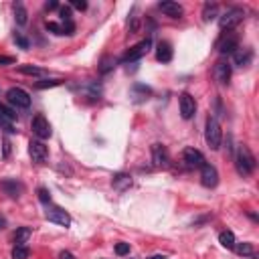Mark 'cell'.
Wrapping results in <instances>:
<instances>
[{
    "label": "cell",
    "mask_w": 259,
    "mask_h": 259,
    "mask_svg": "<svg viewBox=\"0 0 259 259\" xmlns=\"http://www.w3.org/2000/svg\"><path fill=\"white\" fill-rule=\"evenodd\" d=\"M253 61V51L249 47H239L235 53H233V63L237 65V67H247V65Z\"/></svg>",
    "instance_id": "obj_18"
},
{
    "label": "cell",
    "mask_w": 259,
    "mask_h": 259,
    "mask_svg": "<svg viewBox=\"0 0 259 259\" xmlns=\"http://www.w3.org/2000/svg\"><path fill=\"white\" fill-rule=\"evenodd\" d=\"M112 184H114V188H116V190H126V188L132 186V176H128V174L120 172V174H116V176H114Z\"/></svg>",
    "instance_id": "obj_21"
},
{
    "label": "cell",
    "mask_w": 259,
    "mask_h": 259,
    "mask_svg": "<svg viewBox=\"0 0 259 259\" xmlns=\"http://www.w3.org/2000/svg\"><path fill=\"white\" fill-rule=\"evenodd\" d=\"M18 73L30 75V77H43V75H47V71L41 69V67H37V65H20V67H18Z\"/></svg>",
    "instance_id": "obj_22"
},
{
    "label": "cell",
    "mask_w": 259,
    "mask_h": 259,
    "mask_svg": "<svg viewBox=\"0 0 259 259\" xmlns=\"http://www.w3.org/2000/svg\"><path fill=\"white\" fill-rule=\"evenodd\" d=\"M4 225H6V221H4L2 217H0V229H4Z\"/></svg>",
    "instance_id": "obj_42"
},
{
    "label": "cell",
    "mask_w": 259,
    "mask_h": 259,
    "mask_svg": "<svg viewBox=\"0 0 259 259\" xmlns=\"http://www.w3.org/2000/svg\"><path fill=\"white\" fill-rule=\"evenodd\" d=\"M150 45H152V41L150 39H146V41H140L138 45H134L132 49H130L126 55H124V63H134V61H138V59H142L148 51H150Z\"/></svg>",
    "instance_id": "obj_12"
},
{
    "label": "cell",
    "mask_w": 259,
    "mask_h": 259,
    "mask_svg": "<svg viewBox=\"0 0 259 259\" xmlns=\"http://www.w3.org/2000/svg\"><path fill=\"white\" fill-rule=\"evenodd\" d=\"M201 184L205 188H215L219 184V172L213 164H207L205 162V164L201 166Z\"/></svg>",
    "instance_id": "obj_11"
},
{
    "label": "cell",
    "mask_w": 259,
    "mask_h": 259,
    "mask_svg": "<svg viewBox=\"0 0 259 259\" xmlns=\"http://www.w3.org/2000/svg\"><path fill=\"white\" fill-rule=\"evenodd\" d=\"M0 186H2V190L8 194V197H12V199H18L20 194H22V190H24L22 182H18V180H14V178L2 180V182H0Z\"/></svg>",
    "instance_id": "obj_17"
},
{
    "label": "cell",
    "mask_w": 259,
    "mask_h": 259,
    "mask_svg": "<svg viewBox=\"0 0 259 259\" xmlns=\"http://www.w3.org/2000/svg\"><path fill=\"white\" fill-rule=\"evenodd\" d=\"M116 253L118 255H128L130 253V243H118L116 245Z\"/></svg>",
    "instance_id": "obj_35"
},
{
    "label": "cell",
    "mask_w": 259,
    "mask_h": 259,
    "mask_svg": "<svg viewBox=\"0 0 259 259\" xmlns=\"http://www.w3.org/2000/svg\"><path fill=\"white\" fill-rule=\"evenodd\" d=\"M45 26H47L49 32H53V35H63V26L59 22H47Z\"/></svg>",
    "instance_id": "obj_31"
},
{
    "label": "cell",
    "mask_w": 259,
    "mask_h": 259,
    "mask_svg": "<svg viewBox=\"0 0 259 259\" xmlns=\"http://www.w3.org/2000/svg\"><path fill=\"white\" fill-rule=\"evenodd\" d=\"M28 253L30 251H28L26 245H14L10 255H12V259H28Z\"/></svg>",
    "instance_id": "obj_27"
},
{
    "label": "cell",
    "mask_w": 259,
    "mask_h": 259,
    "mask_svg": "<svg viewBox=\"0 0 259 259\" xmlns=\"http://www.w3.org/2000/svg\"><path fill=\"white\" fill-rule=\"evenodd\" d=\"M14 122H16V112L12 108H6L4 104H0V126H2L6 132L14 134Z\"/></svg>",
    "instance_id": "obj_14"
},
{
    "label": "cell",
    "mask_w": 259,
    "mask_h": 259,
    "mask_svg": "<svg viewBox=\"0 0 259 259\" xmlns=\"http://www.w3.org/2000/svg\"><path fill=\"white\" fill-rule=\"evenodd\" d=\"M217 16H219V6L215 2H207L203 6V18L209 22V20H215Z\"/></svg>",
    "instance_id": "obj_25"
},
{
    "label": "cell",
    "mask_w": 259,
    "mask_h": 259,
    "mask_svg": "<svg viewBox=\"0 0 259 259\" xmlns=\"http://www.w3.org/2000/svg\"><path fill=\"white\" fill-rule=\"evenodd\" d=\"M10 154V142L8 140H4V158Z\"/></svg>",
    "instance_id": "obj_39"
},
{
    "label": "cell",
    "mask_w": 259,
    "mask_h": 259,
    "mask_svg": "<svg viewBox=\"0 0 259 259\" xmlns=\"http://www.w3.org/2000/svg\"><path fill=\"white\" fill-rule=\"evenodd\" d=\"M63 81L61 79H45V81H39L37 83V89H49V87H57L61 85Z\"/></svg>",
    "instance_id": "obj_28"
},
{
    "label": "cell",
    "mask_w": 259,
    "mask_h": 259,
    "mask_svg": "<svg viewBox=\"0 0 259 259\" xmlns=\"http://www.w3.org/2000/svg\"><path fill=\"white\" fill-rule=\"evenodd\" d=\"M61 16H63V22L71 20V8L69 6H61Z\"/></svg>",
    "instance_id": "obj_36"
},
{
    "label": "cell",
    "mask_w": 259,
    "mask_h": 259,
    "mask_svg": "<svg viewBox=\"0 0 259 259\" xmlns=\"http://www.w3.org/2000/svg\"><path fill=\"white\" fill-rule=\"evenodd\" d=\"M61 26H63V35H73V32H75V24H73V20L63 22Z\"/></svg>",
    "instance_id": "obj_32"
},
{
    "label": "cell",
    "mask_w": 259,
    "mask_h": 259,
    "mask_svg": "<svg viewBox=\"0 0 259 259\" xmlns=\"http://www.w3.org/2000/svg\"><path fill=\"white\" fill-rule=\"evenodd\" d=\"M12 10H14V20H16V24H26V20H28V14H26V8L22 6V2H14L12 4Z\"/></svg>",
    "instance_id": "obj_24"
},
{
    "label": "cell",
    "mask_w": 259,
    "mask_h": 259,
    "mask_svg": "<svg viewBox=\"0 0 259 259\" xmlns=\"http://www.w3.org/2000/svg\"><path fill=\"white\" fill-rule=\"evenodd\" d=\"M205 140H207V146H209L211 150H219V148H221L223 130H221V124L217 122V118H209V120H207V126H205Z\"/></svg>",
    "instance_id": "obj_3"
},
{
    "label": "cell",
    "mask_w": 259,
    "mask_h": 259,
    "mask_svg": "<svg viewBox=\"0 0 259 259\" xmlns=\"http://www.w3.org/2000/svg\"><path fill=\"white\" fill-rule=\"evenodd\" d=\"M182 162L186 164V168H201L205 164V156L197 148H184L182 150Z\"/></svg>",
    "instance_id": "obj_8"
},
{
    "label": "cell",
    "mask_w": 259,
    "mask_h": 259,
    "mask_svg": "<svg viewBox=\"0 0 259 259\" xmlns=\"http://www.w3.org/2000/svg\"><path fill=\"white\" fill-rule=\"evenodd\" d=\"M45 217H47V221L57 223V225H61V227H69V225H71V215H69L67 211H63L61 207H51V209L45 213Z\"/></svg>",
    "instance_id": "obj_13"
},
{
    "label": "cell",
    "mask_w": 259,
    "mask_h": 259,
    "mask_svg": "<svg viewBox=\"0 0 259 259\" xmlns=\"http://www.w3.org/2000/svg\"><path fill=\"white\" fill-rule=\"evenodd\" d=\"M235 253L237 255H241V257H251V259H255L257 255H255V247H253V243H247V241H243V243H235Z\"/></svg>",
    "instance_id": "obj_20"
},
{
    "label": "cell",
    "mask_w": 259,
    "mask_h": 259,
    "mask_svg": "<svg viewBox=\"0 0 259 259\" xmlns=\"http://www.w3.org/2000/svg\"><path fill=\"white\" fill-rule=\"evenodd\" d=\"M16 59L10 55H0V67H6V65H14Z\"/></svg>",
    "instance_id": "obj_33"
},
{
    "label": "cell",
    "mask_w": 259,
    "mask_h": 259,
    "mask_svg": "<svg viewBox=\"0 0 259 259\" xmlns=\"http://www.w3.org/2000/svg\"><path fill=\"white\" fill-rule=\"evenodd\" d=\"M59 259H75V257H73V253H69V251H61Z\"/></svg>",
    "instance_id": "obj_38"
},
{
    "label": "cell",
    "mask_w": 259,
    "mask_h": 259,
    "mask_svg": "<svg viewBox=\"0 0 259 259\" xmlns=\"http://www.w3.org/2000/svg\"><path fill=\"white\" fill-rule=\"evenodd\" d=\"M215 47H217V51H219L221 55L235 53V51L239 49V37H237V32H235V30H227V32H223Z\"/></svg>",
    "instance_id": "obj_4"
},
{
    "label": "cell",
    "mask_w": 259,
    "mask_h": 259,
    "mask_svg": "<svg viewBox=\"0 0 259 259\" xmlns=\"http://www.w3.org/2000/svg\"><path fill=\"white\" fill-rule=\"evenodd\" d=\"M71 6L77 8V10H85V8H87V2H85V0H71Z\"/></svg>",
    "instance_id": "obj_37"
},
{
    "label": "cell",
    "mask_w": 259,
    "mask_h": 259,
    "mask_svg": "<svg viewBox=\"0 0 259 259\" xmlns=\"http://www.w3.org/2000/svg\"><path fill=\"white\" fill-rule=\"evenodd\" d=\"M178 108H180V116L184 120H192L194 114H197V102H194V97L190 93H182L178 97Z\"/></svg>",
    "instance_id": "obj_9"
},
{
    "label": "cell",
    "mask_w": 259,
    "mask_h": 259,
    "mask_svg": "<svg viewBox=\"0 0 259 259\" xmlns=\"http://www.w3.org/2000/svg\"><path fill=\"white\" fill-rule=\"evenodd\" d=\"M30 233H32L30 227H20V229L14 233V243H16V245H24L26 239L30 237Z\"/></svg>",
    "instance_id": "obj_26"
},
{
    "label": "cell",
    "mask_w": 259,
    "mask_h": 259,
    "mask_svg": "<svg viewBox=\"0 0 259 259\" xmlns=\"http://www.w3.org/2000/svg\"><path fill=\"white\" fill-rule=\"evenodd\" d=\"M172 47H170V43H166V41H160L158 43V47H156V59L160 61V63H170L172 61Z\"/></svg>",
    "instance_id": "obj_19"
},
{
    "label": "cell",
    "mask_w": 259,
    "mask_h": 259,
    "mask_svg": "<svg viewBox=\"0 0 259 259\" xmlns=\"http://www.w3.org/2000/svg\"><path fill=\"white\" fill-rule=\"evenodd\" d=\"M150 259H166V255H152Z\"/></svg>",
    "instance_id": "obj_41"
},
{
    "label": "cell",
    "mask_w": 259,
    "mask_h": 259,
    "mask_svg": "<svg viewBox=\"0 0 259 259\" xmlns=\"http://www.w3.org/2000/svg\"><path fill=\"white\" fill-rule=\"evenodd\" d=\"M14 41H16V45H18L20 49H28V47H30V43H28V41H26L22 35H18V32L14 35Z\"/></svg>",
    "instance_id": "obj_34"
},
{
    "label": "cell",
    "mask_w": 259,
    "mask_h": 259,
    "mask_svg": "<svg viewBox=\"0 0 259 259\" xmlns=\"http://www.w3.org/2000/svg\"><path fill=\"white\" fill-rule=\"evenodd\" d=\"M150 152H152V162H154L156 168H168V166H170V154H168L166 146L152 144Z\"/></svg>",
    "instance_id": "obj_7"
},
{
    "label": "cell",
    "mask_w": 259,
    "mask_h": 259,
    "mask_svg": "<svg viewBox=\"0 0 259 259\" xmlns=\"http://www.w3.org/2000/svg\"><path fill=\"white\" fill-rule=\"evenodd\" d=\"M6 100H8V104H10L12 108H16V110H26V108H30V95H28L24 89H20V87H10V89L6 91Z\"/></svg>",
    "instance_id": "obj_5"
},
{
    "label": "cell",
    "mask_w": 259,
    "mask_h": 259,
    "mask_svg": "<svg viewBox=\"0 0 259 259\" xmlns=\"http://www.w3.org/2000/svg\"><path fill=\"white\" fill-rule=\"evenodd\" d=\"M57 6H59L57 2H47V4H45V8H47V10H55Z\"/></svg>",
    "instance_id": "obj_40"
},
{
    "label": "cell",
    "mask_w": 259,
    "mask_h": 259,
    "mask_svg": "<svg viewBox=\"0 0 259 259\" xmlns=\"http://www.w3.org/2000/svg\"><path fill=\"white\" fill-rule=\"evenodd\" d=\"M257 166V162H255V156L251 154V150L247 146H239L237 148V154H235V168L241 176H249L253 174Z\"/></svg>",
    "instance_id": "obj_1"
},
{
    "label": "cell",
    "mask_w": 259,
    "mask_h": 259,
    "mask_svg": "<svg viewBox=\"0 0 259 259\" xmlns=\"http://www.w3.org/2000/svg\"><path fill=\"white\" fill-rule=\"evenodd\" d=\"M243 18H245V10L239 6H231L219 16V26L221 30H233L237 24L243 22Z\"/></svg>",
    "instance_id": "obj_2"
},
{
    "label": "cell",
    "mask_w": 259,
    "mask_h": 259,
    "mask_svg": "<svg viewBox=\"0 0 259 259\" xmlns=\"http://www.w3.org/2000/svg\"><path fill=\"white\" fill-rule=\"evenodd\" d=\"M114 63H116L114 59H110V57H106V59L102 61V67H100V71H102V73H108V71H112V69L116 67V65H114Z\"/></svg>",
    "instance_id": "obj_30"
},
{
    "label": "cell",
    "mask_w": 259,
    "mask_h": 259,
    "mask_svg": "<svg viewBox=\"0 0 259 259\" xmlns=\"http://www.w3.org/2000/svg\"><path fill=\"white\" fill-rule=\"evenodd\" d=\"M28 154H30L32 162H37V164H43V162H47L49 150H47V146H45L41 140H30V142H28Z\"/></svg>",
    "instance_id": "obj_10"
},
{
    "label": "cell",
    "mask_w": 259,
    "mask_h": 259,
    "mask_svg": "<svg viewBox=\"0 0 259 259\" xmlns=\"http://www.w3.org/2000/svg\"><path fill=\"white\" fill-rule=\"evenodd\" d=\"M219 243H221L225 249H233L235 243H237V239H235L233 231H221V233H219Z\"/></svg>",
    "instance_id": "obj_23"
},
{
    "label": "cell",
    "mask_w": 259,
    "mask_h": 259,
    "mask_svg": "<svg viewBox=\"0 0 259 259\" xmlns=\"http://www.w3.org/2000/svg\"><path fill=\"white\" fill-rule=\"evenodd\" d=\"M158 8L164 12L166 16H170V18H180L182 16V6L178 4V2H172V0H164V2H158Z\"/></svg>",
    "instance_id": "obj_16"
},
{
    "label": "cell",
    "mask_w": 259,
    "mask_h": 259,
    "mask_svg": "<svg viewBox=\"0 0 259 259\" xmlns=\"http://www.w3.org/2000/svg\"><path fill=\"white\" fill-rule=\"evenodd\" d=\"M37 194H39V201H41L43 205H51V192H49L47 188H39Z\"/></svg>",
    "instance_id": "obj_29"
},
{
    "label": "cell",
    "mask_w": 259,
    "mask_h": 259,
    "mask_svg": "<svg viewBox=\"0 0 259 259\" xmlns=\"http://www.w3.org/2000/svg\"><path fill=\"white\" fill-rule=\"evenodd\" d=\"M215 79L221 83V85H227L231 79V63L229 61H219L215 65Z\"/></svg>",
    "instance_id": "obj_15"
},
{
    "label": "cell",
    "mask_w": 259,
    "mask_h": 259,
    "mask_svg": "<svg viewBox=\"0 0 259 259\" xmlns=\"http://www.w3.org/2000/svg\"><path fill=\"white\" fill-rule=\"evenodd\" d=\"M30 128H32V134H35L39 140H47V138H51V134H53L51 124H49V120H47L45 116H35V118H32Z\"/></svg>",
    "instance_id": "obj_6"
}]
</instances>
